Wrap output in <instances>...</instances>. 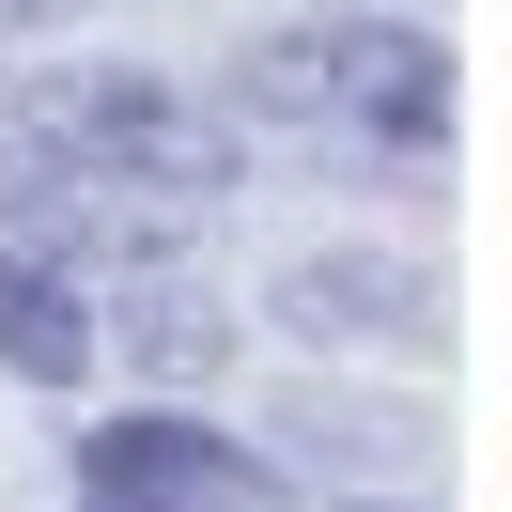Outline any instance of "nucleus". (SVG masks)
I'll list each match as a JSON object with an SVG mask.
<instances>
[{"label": "nucleus", "mask_w": 512, "mask_h": 512, "mask_svg": "<svg viewBox=\"0 0 512 512\" xmlns=\"http://www.w3.org/2000/svg\"><path fill=\"white\" fill-rule=\"evenodd\" d=\"M233 125L326 156H450V47L419 16H295L233 63Z\"/></svg>", "instance_id": "1"}, {"label": "nucleus", "mask_w": 512, "mask_h": 512, "mask_svg": "<svg viewBox=\"0 0 512 512\" xmlns=\"http://www.w3.org/2000/svg\"><path fill=\"white\" fill-rule=\"evenodd\" d=\"M0 125L47 140L94 187H156V202H218L233 187V109L187 94V78H156V63H32L0 94Z\"/></svg>", "instance_id": "2"}, {"label": "nucleus", "mask_w": 512, "mask_h": 512, "mask_svg": "<svg viewBox=\"0 0 512 512\" xmlns=\"http://www.w3.org/2000/svg\"><path fill=\"white\" fill-rule=\"evenodd\" d=\"M78 512H295L264 450H233L187 404H125L78 435Z\"/></svg>", "instance_id": "3"}, {"label": "nucleus", "mask_w": 512, "mask_h": 512, "mask_svg": "<svg viewBox=\"0 0 512 512\" xmlns=\"http://www.w3.org/2000/svg\"><path fill=\"white\" fill-rule=\"evenodd\" d=\"M264 326L280 342H388V326H419V264H388V249H311V264H280L264 280Z\"/></svg>", "instance_id": "4"}, {"label": "nucleus", "mask_w": 512, "mask_h": 512, "mask_svg": "<svg viewBox=\"0 0 512 512\" xmlns=\"http://www.w3.org/2000/svg\"><path fill=\"white\" fill-rule=\"evenodd\" d=\"M94 357H109L94 280H78V264H47V249H0V373H16V388H78Z\"/></svg>", "instance_id": "5"}, {"label": "nucleus", "mask_w": 512, "mask_h": 512, "mask_svg": "<svg viewBox=\"0 0 512 512\" xmlns=\"http://www.w3.org/2000/svg\"><path fill=\"white\" fill-rule=\"evenodd\" d=\"M109 326H125V357H140V373H171V388H202V373L233 357V311L187 280V264H140V280L109 295Z\"/></svg>", "instance_id": "6"}, {"label": "nucleus", "mask_w": 512, "mask_h": 512, "mask_svg": "<svg viewBox=\"0 0 512 512\" xmlns=\"http://www.w3.org/2000/svg\"><path fill=\"white\" fill-rule=\"evenodd\" d=\"M63 16H78V0H0V47H16V32H63Z\"/></svg>", "instance_id": "7"}, {"label": "nucleus", "mask_w": 512, "mask_h": 512, "mask_svg": "<svg viewBox=\"0 0 512 512\" xmlns=\"http://www.w3.org/2000/svg\"><path fill=\"white\" fill-rule=\"evenodd\" d=\"M295 512H388V497H295Z\"/></svg>", "instance_id": "8"}]
</instances>
